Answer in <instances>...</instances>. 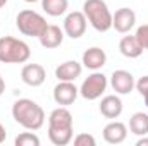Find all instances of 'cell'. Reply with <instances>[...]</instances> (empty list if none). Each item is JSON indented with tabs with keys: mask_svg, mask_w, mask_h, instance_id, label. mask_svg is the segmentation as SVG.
I'll return each instance as SVG.
<instances>
[{
	"mask_svg": "<svg viewBox=\"0 0 148 146\" xmlns=\"http://www.w3.org/2000/svg\"><path fill=\"white\" fill-rule=\"evenodd\" d=\"M12 117L28 131H38L45 124V110L29 98H21L12 105Z\"/></svg>",
	"mask_w": 148,
	"mask_h": 146,
	"instance_id": "1",
	"label": "cell"
},
{
	"mask_svg": "<svg viewBox=\"0 0 148 146\" xmlns=\"http://www.w3.org/2000/svg\"><path fill=\"white\" fill-rule=\"evenodd\" d=\"M31 57L29 45L14 36L0 38V62L3 64H24Z\"/></svg>",
	"mask_w": 148,
	"mask_h": 146,
	"instance_id": "2",
	"label": "cell"
},
{
	"mask_svg": "<svg viewBox=\"0 0 148 146\" xmlns=\"http://www.w3.org/2000/svg\"><path fill=\"white\" fill-rule=\"evenodd\" d=\"M83 14L98 33H105L112 28V12L103 0H84Z\"/></svg>",
	"mask_w": 148,
	"mask_h": 146,
	"instance_id": "3",
	"label": "cell"
},
{
	"mask_svg": "<svg viewBox=\"0 0 148 146\" xmlns=\"http://www.w3.org/2000/svg\"><path fill=\"white\" fill-rule=\"evenodd\" d=\"M16 26H17L19 33H23L24 36L38 38L48 24H47V19H45L41 14L26 9V10H21V12L17 14V17H16Z\"/></svg>",
	"mask_w": 148,
	"mask_h": 146,
	"instance_id": "4",
	"label": "cell"
},
{
	"mask_svg": "<svg viewBox=\"0 0 148 146\" xmlns=\"http://www.w3.org/2000/svg\"><path fill=\"white\" fill-rule=\"evenodd\" d=\"M107 76L102 72H98V71H95L93 74H90L84 81H83V84H81V88H79V95L84 98V100H90V102H93V100H98L103 93H105V89H107Z\"/></svg>",
	"mask_w": 148,
	"mask_h": 146,
	"instance_id": "5",
	"label": "cell"
},
{
	"mask_svg": "<svg viewBox=\"0 0 148 146\" xmlns=\"http://www.w3.org/2000/svg\"><path fill=\"white\" fill-rule=\"evenodd\" d=\"M86 16L79 10H74V12H69L64 19V33L73 40H77L84 35L86 31Z\"/></svg>",
	"mask_w": 148,
	"mask_h": 146,
	"instance_id": "6",
	"label": "cell"
},
{
	"mask_svg": "<svg viewBox=\"0 0 148 146\" xmlns=\"http://www.w3.org/2000/svg\"><path fill=\"white\" fill-rule=\"evenodd\" d=\"M136 24V14L133 9L129 7H122V9H117L115 14H112V28L117 31V33H129Z\"/></svg>",
	"mask_w": 148,
	"mask_h": 146,
	"instance_id": "7",
	"label": "cell"
},
{
	"mask_svg": "<svg viewBox=\"0 0 148 146\" xmlns=\"http://www.w3.org/2000/svg\"><path fill=\"white\" fill-rule=\"evenodd\" d=\"M79 95V89L76 88L73 81H59V84L53 88V100L60 107L73 105Z\"/></svg>",
	"mask_w": 148,
	"mask_h": 146,
	"instance_id": "8",
	"label": "cell"
},
{
	"mask_svg": "<svg viewBox=\"0 0 148 146\" xmlns=\"http://www.w3.org/2000/svg\"><path fill=\"white\" fill-rule=\"evenodd\" d=\"M134 84H136L134 76L127 71L119 69V71H114L110 76V86L117 95H129L134 89Z\"/></svg>",
	"mask_w": 148,
	"mask_h": 146,
	"instance_id": "9",
	"label": "cell"
},
{
	"mask_svg": "<svg viewBox=\"0 0 148 146\" xmlns=\"http://www.w3.org/2000/svg\"><path fill=\"white\" fill-rule=\"evenodd\" d=\"M21 79L24 84L31 86V88H38L45 83L47 79V71L43 65L40 64H26L21 71Z\"/></svg>",
	"mask_w": 148,
	"mask_h": 146,
	"instance_id": "10",
	"label": "cell"
},
{
	"mask_svg": "<svg viewBox=\"0 0 148 146\" xmlns=\"http://www.w3.org/2000/svg\"><path fill=\"white\" fill-rule=\"evenodd\" d=\"M102 136H103V139H105L109 145H121V143H124L126 138H127V127H126L122 122L114 120V122L107 124V126L103 127Z\"/></svg>",
	"mask_w": 148,
	"mask_h": 146,
	"instance_id": "11",
	"label": "cell"
},
{
	"mask_svg": "<svg viewBox=\"0 0 148 146\" xmlns=\"http://www.w3.org/2000/svg\"><path fill=\"white\" fill-rule=\"evenodd\" d=\"M107 64V53L100 46H91L83 53V65L91 71H98Z\"/></svg>",
	"mask_w": 148,
	"mask_h": 146,
	"instance_id": "12",
	"label": "cell"
},
{
	"mask_svg": "<svg viewBox=\"0 0 148 146\" xmlns=\"http://www.w3.org/2000/svg\"><path fill=\"white\" fill-rule=\"evenodd\" d=\"M38 40H40V43H41L43 48L52 50V48H57V46L62 45V41H64V31L59 26H55V24H48L43 29V33L38 36Z\"/></svg>",
	"mask_w": 148,
	"mask_h": 146,
	"instance_id": "13",
	"label": "cell"
},
{
	"mask_svg": "<svg viewBox=\"0 0 148 146\" xmlns=\"http://www.w3.org/2000/svg\"><path fill=\"white\" fill-rule=\"evenodd\" d=\"M122 108H124L122 100L117 95H107L100 102V113L105 119H117L122 113Z\"/></svg>",
	"mask_w": 148,
	"mask_h": 146,
	"instance_id": "14",
	"label": "cell"
},
{
	"mask_svg": "<svg viewBox=\"0 0 148 146\" xmlns=\"http://www.w3.org/2000/svg\"><path fill=\"white\" fill-rule=\"evenodd\" d=\"M83 72V64L76 62V60H67L64 64H60L55 69V77L59 81H76Z\"/></svg>",
	"mask_w": 148,
	"mask_h": 146,
	"instance_id": "15",
	"label": "cell"
},
{
	"mask_svg": "<svg viewBox=\"0 0 148 146\" xmlns=\"http://www.w3.org/2000/svg\"><path fill=\"white\" fill-rule=\"evenodd\" d=\"M119 52L127 57V59H138L141 53H143V48L140 45V41L136 40L134 35H129V36H122L119 41Z\"/></svg>",
	"mask_w": 148,
	"mask_h": 146,
	"instance_id": "16",
	"label": "cell"
},
{
	"mask_svg": "<svg viewBox=\"0 0 148 146\" xmlns=\"http://www.w3.org/2000/svg\"><path fill=\"white\" fill-rule=\"evenodd\" d=\"M48 127H73V113L66 107L52 110L48 115Z\"/></svg>",
	"mask_w": 148,
	"mask_h": 146,
	"instance_id": "17",
	"label": "cell"
},
{
	"mask_svg": "<svg viewBox=\"0 0 148 146\" xmlns=\"http://www.w3.org/2000/svg\"><path fill=\"white\" fill-rule=\"evenodd\" d=\"M48 139L55 146H66L74 139L73 127H48Z\"/></svg>",
	"mask_w": 148,
	"mask_h": 146,
	"instance_id": "18",
	"label": "cell"
},
{
	"mask_svg": "<svg viewBox=\"0 0 148 146\" xmlns=\"http://www.w3.org/2000/svg\"><path fill=\"white\" fill-rule=\"evenodd\" d=\"M129 131L136 136H147L148 134V113L136 112L129 119Z\"/></svg>",
	"mask_w": 148,
	"mask_h": 146,
	"instance_id": "19",
	"label": "cell"
},
{
	"mask_svg": "<svg viewBox=\"0 0 148 146\" xmlns=\"http://www.w3.org/2000/svg\"><path fill=\"white\" fill-rule=\"evenodd\" d=\"M69 7L67 0H41V9L45 10V14L52 16V17H59L62 14H66Z\"/></svg>",
	"mask_w": 148,
	"mask_h": 146,
	"instance_id": "20",
	"label": "cell"
},
{
	"mask_svg": "<svg viewBox=\"0 0 148 146\" xmlns=\"http://www.w3.org/2000/svg\"><path fill=\"white\" fill-rule=\"evenodd\" d=\"M16 146H40V138L35 132H23L16 138Z\"/></svg>",
	"mask_w": 148,
	"mask_h": 146,
	"instance_id": "21",
	"label": "cell"
},
{
	"mask_svg": "<svg viewBox=\"0 0 148 146\" xmlns=\"http://www.w3.org/2000/svg\"><path fill=\"white\" fill-rule=\"evenodd\" d=\"M74 145L76 146H97V139L91 134L83 132V134H77L74 138Z\"/></svg>",
	"mask_w": 148,
	"mask_h": 146,
	"instance_id": "22",
	"label": "cell"
},
{
	"mask_svg": "<svg viewBox=\"0 0 148 146\" xmlns=\"http://www.w3.org/2000/svg\"><path fill=\"white\" fill-rule=\"evenodd\" d=\"M134 36L140 41L141 48H143V50H148V24L140 26V28L136 29V35H134Z\"/></svg>",
	"mask_w": 148,
	"mask_h": 146,
	"instance_id": "23",
	"label": "cell"
},
{
	"mask_svg": "<svg viewBox=\"0 0 148 146\" xmlns=\"http://www.w3.org/2000/svg\"><path fill=\"white\" fill-rule=\"evenodd\" d=\"M134 88L138 89V93H140L141 96H145V95L148 93V76H143V77H140V79L136 81Z\"/></svg>",
	"mask_w": 148,
	"mask_h": 146,
	"instance_id": "24",
	"label": "cell"
},
{
	"mask_svg": "<svg viewBox=\"0 0 148 146\" xmlns=\"http://www.w3.org/2000/svg\"><path fill=\"white\" fill-rule=\"evenodd\" d=\"M5 138H7V132H5V127H3V124L0 122V145L5 141Z\"/></svg>",
	"mask_w": 148,
	"mask_h": 146,
	"instance_id": "25",
	"label": "cell"
},
{
	"mask_svg": "<svg viewBox=\"0 0 148 146\" xmlns=\"http://www.w3.org/2000/svg\"><path fill=\"white\" fill-rule=\"evenodd\" d=\"M136 146H148V138H145V136H140V139L136 141Z\"/></svg>",
	"mask_w": 148,
	"mask_h": 146,
	"instance_id": "26",
	"label": "cell"
},
{
	"mask_svg": "<svg viewBox=\"0 0 148 146\" xmlns=\"http://www.w3.org/2000/svg\"><path fill=\"white\" fill-rule=\"evenodd\" d=\"M3 91H5V81H3V77H2V74H0V96L3 95Z\"/></svg>",
	"mask_w": 148,
	"mask_h": 146,
	"instance_id": "27",
	"label": "cell"
},
{
	"mask_svg": "<svg viewBox=\"0 0 148 146\" xmlns=\"http://www.w3.org/2000/svg\"><path fill=\"white\" fill-rule=\"evenodd\" d=\"M7 2H9V0H0V9H2V7H5V3H7Z\"/></svg>",
	"mask_w": 148,
	"mask_h": 146,
	"instance_id": "28",
	"label": "cell"
},
{
	"mask_svg": "<svg viewBox=\"0 0 148 146\" xmlns=\"http://www.w3.org/2000/svg\"><path fill=\"white\" fill-rule=\"evenodd\" d=\"M143 98H145V105H147V107H148V93H147V95H145V96H143Z\"/></svg>",
	"mask_w": 148,
	"mask_h": 146,
	"instance_id": "29",
	"label": "cell"
},
{
	"mask_svg": "<svg viewBox=\"0 0 148 146\" xmlns=\"http://www.w3.org/2000/svg\"><path fill=\"white\" fill-rule=\"evenodd\" d=\"M24 2H28V3H35V2H38V0H24Z\"/></svg>",
	"mask_w": 148,
	"mask_h": 146,
	"instance_id": "30",
	"label": "cell"
}]
</instances>
